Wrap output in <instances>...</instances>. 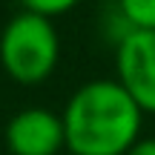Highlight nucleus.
Listing matches in <instances>:
<instances>
[{"mask_svg": "<svg viewBox=\"0 0 155 155\" xmlns=\"http://www.w3.org/2000/svg\"><path fill=\"white\" fill-rule=\"evenodd\" d=\"M61 118L72 155H127L144 138V112L115 78L78 86Z\"/></svg>", "mask_w": 155, "mask_h": 155, "instance_id": "f257e3e1", "label": "nucleus"}, {"mask_svg": "<svg viewBox=\"0 0 155 155\" xmlns=\"http://www.w3.org/2000/svg\"><path fill=\"white\" fill-rule=\"evenodd\" d=\"M61 61V35L55 23L35 12H20L3 26L0 66L17 83H43Z\"/></svg>", "mask_w": 155, "mask_h": 155, "instance_id": "f03ea898", "label": "nucleus"}, {"mask_svg": "<svg viewBox=\"0 0 155 155\" xmlns=\"http://www.w3.org/2000/svg\"><path fill=\"white\" fill-rule=\"evenodd\" d=\"M115 81L144 115H155V29H127L118 38Z\"/></svg>", "mask_w": 155, "mask_h": 155, "instance_id": "7ed1b4c3", "label": "nucleus"}, {"mask_svg": "<svg viewBox=\"0 0 155 155\" xmlns=\"http://www.w3.org/2000/svg\"><path fill=\"white\" fill-rule=\"evenodd\" d=\"M6 147L12 155H58L66 150L63 118L46 106L20 109L6 124Z\"/></svg>", "mask_w": 155, "mask_h": 155, "instance_id": "20e7f679", "label": "nucleus"}, {"mask_svg": "<svg viewBox=\"0 0 155 155\" xmlns=\"http://www.w3.org/2000/svg\"><path fill=\"white\" fill-rule=\"evenodd\" d=\"M124 29H155V0H115Z\"/></svg>", "mask_w": 155, "mask_h": 155, "instance_id": "39448f33", "label": "nucleus"}, {"mask_svg": "<svg viewBox=\"0 0 155 155\" xmlns=\"http://www.w3.org/2000/svg\"><path fill=\"white\" fill-rule=\"evenodd\" d=\"M81 0H20L23 12H35V15H43V17H58V15H66L72 12Z\"/></svg>", "mask_w": 155, "mask_h": 155, "instance_id": "423d86ee", "label": "nucleus"}, {"mask_svg": "<svg viewBox=\"0 0 155 155\" xmlns=\"http://www.w3.org/2000/svg\"><path fill=\"white\" fill-rule=\"evenodd\" d=\"M127 155H155V138H141Z\"/></svg>", "mask_w": 155, "mask_h": 155, "instance_id": "0eeeda50", "label": "nucleus"}]
</instances>
